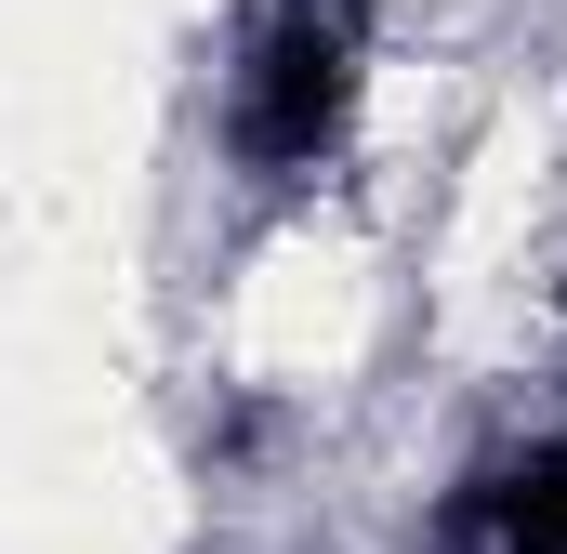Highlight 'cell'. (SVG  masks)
Wrapping results in <instances>:
<instances>
[{
  "label": "cell",
  "instance_id": "7a4b0ae2",
  "mask_svg": "<svg viewBox=\"0 0 567 554\" xmlns=\"http://www.w3.org/2000/svg\"><path fill=\"white\" fill-rule=\"evenodd\" d=\"M449 529H475V542H502V554H567V435L528 449V462H488L449 502Z\"/></svg>",
  "mask_w": 567,
  "mask_h": 554
},
{
  "label": "cell",
  "instance_id": "6da1fadb",
  "mask_svg": "<svg viewBox=\"0 0 567 554\" xmlns=\"http://www.w3.org/2000/svg\"><path fill=\"white\" fill-rule=\"evenodd\" d=\"M370 66V0H251V66H238V158L317 172L357 120Z\"/></svg>",
  "mask_w": 567,
  "mask_h": 554
}]
</instances>
